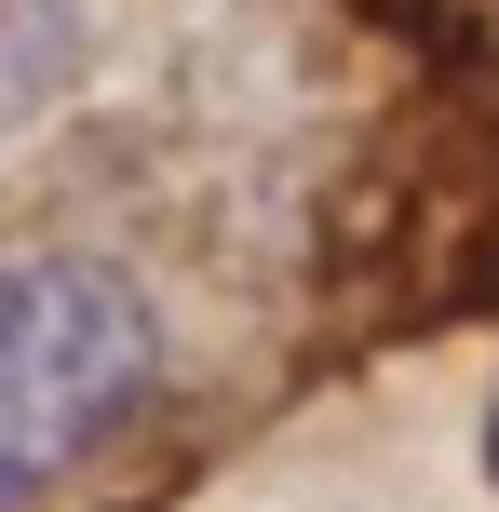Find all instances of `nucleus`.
I'll use <instances>...</instances> for the list:
<instances>
[{
  "label": "nucleus",
  "mask_w": 499,
  "mask_h": 512,
  "mask_svg": "<svg viewBox=\"0 0 499 512\" xmlns=\"http://www.w3.org/2000/svg\"><path fill=\"white\" fill-rule=\"evenodd\" d=\"M149 391H162V310L135 270L68 243L0 256V499L95 459Z\"/></svg>",
  "instance_id": "f257e3e1"
}]
</instances>
